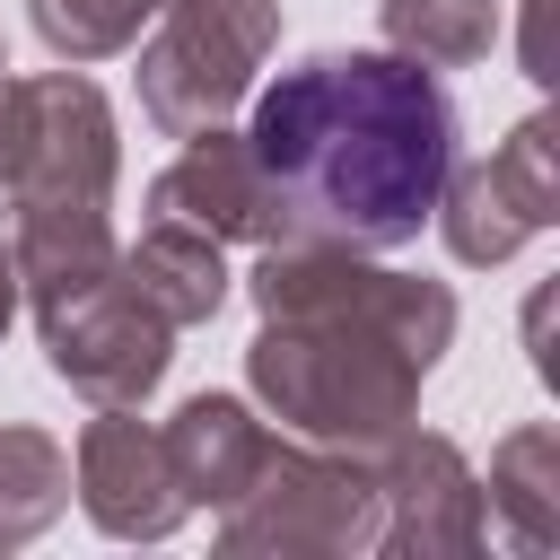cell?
Instances as JSON below:
<instances>
[{"mask_svg": "<svg viewBox=\"0 0 560 560\" xmlns=\"http://www.w3.org/2000/svg\"><path fill=\"white\" fill-rule=\"evenodd\" d=\"M376 472V551L385 560H472L490 542V508H481V472L464 464V446L446 429H394L385 446H368Z\"/></svg>", "mask_w": 560, "mask_h": 560, "instance_id": "cell-7", "label": "cell"}, {"mask_svg": "<svg viewBox=\"0 0 560 560\" xmlns=\"http://www.w3.org/2000/svg\"><path fill=\"white\" fill-rule=\"evenodd\" d=\"M61 508H70V455H61V438L9 420L0 429V551L35 542Z\"/></svg>", "mask_w": 560, "mask_h": 560, "instance_id": "cell-15", "label": "cell"}, {"mask_svg": "<svg viewBox=\"0 0 560 560\" xmlns=\"http://www.w3.org/2000/svg\"><path fill=\"white\" fill-rule=\"evenodd\" d=\"M70 490H79L88 525L114 542H166L184 525V490L166 472V446L149 420H131V402H96V420L79 429Z\"/></svg>", "mask_w": 560, "mask_h": 560, "instance_id": "cell-9", "label": "cell"}, {"mask_svg": "<svg viewBox=\"0 0 560 560\" xmlns=\"http://www.w3.org/2000/svg\"><path fill=\"white\" fill-rule=\"evenodd\" d=\"M149 210H158V219H184V228H201V236H219V245H280V201H271L245 131H228V122L192 131L184 158L158 166Z\"/></svg>", "mask_w": 560, "mask_h": 560, "instance_id": "cell-10", "label": "cell"}, {"mask_svg": "<svg viewBox=\"0 0 560 560\" xmlns=\"http://www.w3.org/2000/svg\"><path fill=\"white\" fill-rule=\"evenodd\" d=\"M280 44V0H166L140 44V114L166 140L228 122L254 96V70Z\"/></svg>", "mask_w": 560, "mask_h": 560, "instance_id": "cell-5", "label": "cell"}, {"mask_svg": "<svg viewBox=\"0 0 560 560\" xmlns=\"http://www.w3.org/2000/svg\"><path fill=\"white\" fill-rule=\"evenodd\" d=\"M114 271H122L131 298H140L158 324H175V332H192V324H210V315L228 306V254H219V236H201V228H184V219H149L140 245H114Z\"/></svg>", "mask_w": 560, "mask_h": 560, "instance_id": "cell-12", "label": "cell"}, {"mask_svg": "<svg viewBox=\"0 0 560 560\" xmlns=\"http://www.w3.org/2000/svg\"><path fill=\"white\" fill-rule=\"evenodd\" d=\"M481 508L490 525L525 551V560H551L560 551V429L551 420H525L490 446V481H481Z\"/></svg>", "mask_w": 560, "mask_h": 560, "instance_id": "cell-13", "label": "cell"}, {"mask_svg": "<svg viewBox=\"0 0 560 560\" xmlns=\"http://www.w3.org/2000/svg\"><path fill=\"white\" fill-rule=\"evenodd\" d=\"M376 26L420 70H472L499 44V0H376Z\"/></svg>", "mask_w": 560, "mask_h": 560, "instance_id": "cell-14", "label": "cell"}, {"mask_svg": "<svg viewBox=\"0 0 560 560\" xmlns=\"http://www.w3.org/2000/svg\"><path fill=\"white\" fill-rule=\"evenodd\" d=\"M114 105L79 70L0 79V192L18 228V289L26 306L114 271Z\"/></svg>", "mask_w": 560, "mask_h": 560, "instance_id": "cell-3", "label": "cell"}, {"mask_svg": "<svg viewBox=\"0 0 560 560\" xmlns=\"http://www.w3.org/2000/svg\"><path fill=\"white\" fill-rule=\"evenodd\" d=\"M542 18H551V0H525V79H534V88H551V44H542Z\"/></svg>", "mask_w": 560, "mask_h": 560, "instance_id": "cell-18", "label": "cell"}, {"mask_svg": "<svg viewBox=\"0 0 560 560\" xmlns=\"http://www.w3.org/2000/svg\"><path fill=\"white\" fill-rule=\"evenodd\" d=\"M262 332L245 341L254 402L315 446H385L420 420V385L455 341V289L385 271L359 245H262L245 271Z\"/></svg>", "mask_w": 560, "mask_h": 560, "instance_id": "cell-1", "label": "cell"}, {"mask_svg": "<svg viewBox=\"0 0 560 560\" xmlns=\"http://www.w3.org/2000/svg\"><path fill=\"white\" fill-rule=\"evenodd\" d=\"M0 70H9V52H0Z\"/></svg>", "mask_w": 560, "mask_h": 560, "instance_id": "cell-19", "label": "cell"}, {"mask_svg": "<svg viewBox=\"0 0 560 560\" xmlns=\"http://www.w3.org/2000/svg\"><path fill=\"white\" fill-rule=\"evenodd\" d=\"M158 446H166V472H175L184 508H228V499L254 481L271 429H262L236 394H192V402H175V420L158 429Z\"/></svg>", "mask_w": 560, "mask_h": 560, "instance_id": "cell-11", "label": "cell"}, {"mask_svg": "<svg viewBox=\"0 0 560 560\" xmlns=\"http://www.w3.org/2000/svg\"><path fill=\"white\" fill-rule=\"evenodd\" d=\"M429 219L446 228V254L455 262H472V271L508 262L525 236H542L560 219V122L551 114H525L481 166H446Z\"/></svg>", "mask_w": 560, "mask_h": 560, "instance_id": "cell-8", "label": "cell"}, {"mask_svg": "<svg viewBox=\"0 0 560 560\" xmlns=\"http://www.w3.org/2000/svg\"><path fill=\"white\" fill-rule=\"evenodd\" d=\"M245 149L280 201V245L394 254L455 166V96L402 52H315L254 96Z\"/></svg>", "mask_w": 560, "mask_h": 560, "instance_id": "cell-2", "label": "cell"}, {"mask_svg": "<svg viewBox=\"0 0 560 560\" xmlns=\"http://www.w3.org/2000/svg\"><path fill=\"white\" fill-rule=\"evenodd\" d=\"M219 551L236 560H350L376 551V472L350 446L271 438L254 481L219 508Z\"/></svg>", "mask_w": 560, "mask_h": 560, "instance_id": "cell-4", "label": "cell"}, {"mask_svg": "<svg viewBox=\"0 0 560 560\" xmlns=\"http://www.w3.org/2000/svg\"><path fill=\"white\" fill-rule=\"evenodd\" d=\"M35 332H44V368L88 402H149L175 359V324H158L122 271L35 298Z\"/></svg>", "mask_w": 560, "mask_h": 560, "instance_id": "cell-6", "label": "cell"}, {"mask_svg": "<svg viewBox=\"0 0 560 560\" xmlns=\"http://www.w3.org/2000/svg\"><path fill=\"white\" fill-rule=\"evenodd\" d=\"M18 306H26V289H18V228H9V201H0V332L18 324Z\"/></svg>", "mask_w": 560, "mask_h": 560, "instance_id": "cell-17", "label": "cell"}, {"mask_svg": "<svg viewBox=\"0 0 560 560\" xmlns=\"http://www.w3.org/2000/svg\"><path fill=\"white\" fill-rule=\"evenodd\" d=\"M158 9H166V0H26L44 52L70 61V70H79V61H114V52H131L140 26H149Z\"/></svg>", "mask_w": 560, "mask_h": 560, "instance_id": "cell-16", "label": "cell"}]
</instances>
